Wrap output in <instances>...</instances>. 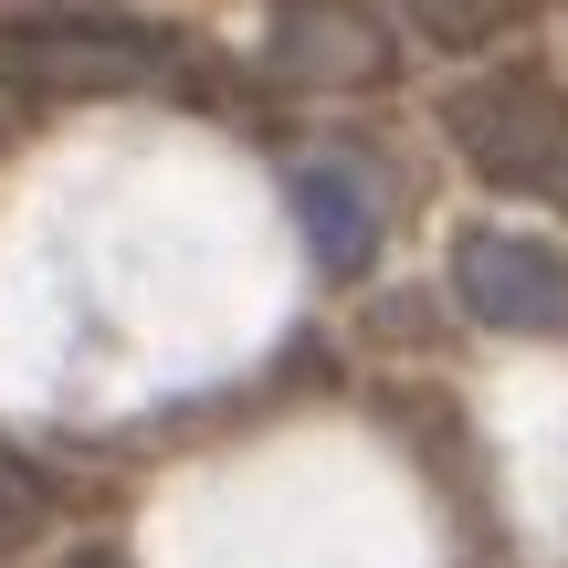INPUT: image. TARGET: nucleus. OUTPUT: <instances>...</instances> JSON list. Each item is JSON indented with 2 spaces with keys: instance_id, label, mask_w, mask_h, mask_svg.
<instances>
[{
  "instance_id": "5",
  "label": "nucleus",
  "mask_w": 568,
  "mask_h": 568,
  "mask_svg": "<svg viewBox=\"0 0 568 568\" xmlns=\"http://www.w3.org/2000/svg\"><path fill=\"white\" fill-rule=\"evenodd\" d=\"M274 63L295 84H368L389 63V32L368 0H274Z\"/></svg>"
},
{
  "instance_id": "2",
  "label": "nucleus",
  "mask_w": 568,
  "mask_h": 568,
  "mask_svg": "<svg viewBox=\"0 0 568 568\" xmlns=\"http://www.w3.org/2000/svg\"><path fill=\"white\" fill-rule=\"evenodd\" d=\"M443 138L506 201H568V84L548 63H474L443 95Z\"/></svg>"
},
{
  "instance_id": "6",
  "label": "nucleus",
  "mask_w": 568,
  "mask_h": 568,
  "mask_svg": "<svg viewBox=\"0 0 568 568\" xmlns=\"http://www.w3.org/2000/svg\"><path fill=\"white\" fill-rule=\"evenodd\" d=\"M400 11H410V32L443 42V53H495V42L527 32L548 0H400Z\"/></svg>"
},
{
  "instance_id": "4",
  "label": "nucleus",
  "mask_w": 568,
  "mask_h": 568,
  "mask_svg": "<svg viewBox=\"0 0 568 568\" xmlns=\"http://www.w3.org/2000/svg\"><path fill=\"white\" fill-rule=\"evenodd\" d=\"M284 201H295V232H305V253H316L326 284H358L368 264H379L389 190H379V169H368L358 148H316V159H295Z\"/></svg>"
},
{
  "instance_id": "3",
  "label": "nucleus",
  "mask_w": 568,
  "mask_h": 568,
  "mask_svg": "<svg viewBox=\"0 0 568 568\" xmlns=\"http://www.w3.org/2000/svg\"><path fill=\"white\" fill-rule=\"evenodd\" d=\"M453 305L495 337H558L568 347V253L548 232H506L474 222L453 232Z\"/></svg>"
},
{
  "instance_id": "7",
  "label": "nucleus",
  "mask_w": 568,
  "mask_h": 568,
  "mask_svg": "<svg viewBox=\"0 0 568 568\" xmlns=\"http://www.w3.org/2000/svg\"><path fill=\"white\" fill-rule=\"evenodd\" d=\"M42 516H53V485H42L21 453H0V558H21L42 537Z\"/></svg>"
},
{
  "instance_id": "1",
  "label": "nucleus",
  "mask_w": 568,
  "mask_h": 568,
  "mask_svg": "<svg viewBox=\"0 0 568 568\" xmlns=\"http://www.w3.org/2000/svg\"><path fill=\"white\" fill-rule=\"evenodd\" d=\"M190 42L148 11H105V0H21L0 11V95L32 105H116L180 84Z\"/></svg>"
}]
</instances>
